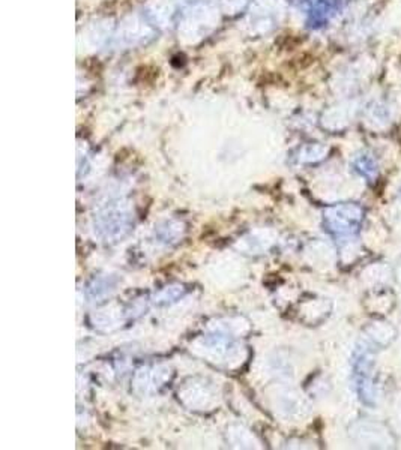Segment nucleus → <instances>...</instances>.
Masks as SVG:
<instances>
[{
    "instance_id": "1",
    "label": "nucleus",
    "mask_w": 401,
    "mask_h": 450,
    "mask_svg": "<svg viewBox=\"0 0 401 450\" xmlns=\"http://www.w3.org/2000/svg\"><path fill=\"white\" fill-rule=\"evenodd\" d=\"M133 227V212L123 200H112L104 204L95 215V228L107 242H117L130 233Z\"/></svg>"
},
{
    "instance_id": "2",
    "label": "nucleus",
    "mask_w": 401,
    "mask_h": 450,
    "mask_svg": "<svg viewBox=\"0 0 401 450\" xmlns=\"http://www.w3.org/2000/svg\"><path fill=\"white\" fill-rule=\"evenodd\" d=\"M364 221V209L356 203H343L328 208L324 213L326 231L337 239H350L358 234Z\"/></svg>"
},
{
    "instance_id": "3",
    "label": "nucleus",
    "mask_w": 401,
    "mask_h": 450,
    "mask_svg": "<svg viewBox=\"0 0 401 450\" xmlns=\"http://www.w3.org/2000/svg\"><path fill=\"white\" fill-rule=\"evenodd\" d=\"M351 377L358 398L361 403L373 407L376 404V387H374V360L371 350L367 347H358L351 360Z\"/></svg>"
},
{
    "instance_id": "4",
    "label": "nucleus",
    "mask_w": 401,
    "mask_h": 450,
    "mask_svg": "<svg viewBox=\"0 0 401 450\" xmlns=\"http://www.w3.org/2000/svg\"><path fill=\"white\" fill-rule=\"evenodd\" d=\"M355 170L370 182H373L377 178V165L374 160L367 155L361 156V158L355 161Z\"/></svg>"
}]
</instances>
